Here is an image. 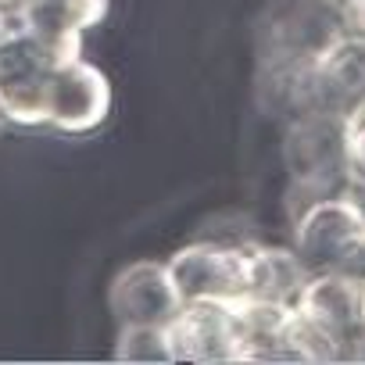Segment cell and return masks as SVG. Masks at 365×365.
Returning <instances> with one entry per match:
<instances>
[{"label": "cell", "mask_w": 365, "mask_h": 365, "mask_svg": "<svg viewBox=\"0 0 365 365\" xmlns=\"http://www.w3.org/2000/svg\"><path fill=\"white\" fill-rule=\"evenodd\" d=\"M361 344H365V301H361Z\"/></svg>", "instance_id": "cell-19"}, {"label": "cell", "mask_w": 365, "mask_h": 365, "mask_svg": "<svg viewBox=\"0 0 365 365\" xmlns=\"http://www.w3.org/2000/svg\"><path fill=\"white\" fill-rule=\"evenodd\" d=\"M315 104L344 118L365 108V36L358 29L315 58Z\"/></svg>", "instance_id": "cell-10"}, {"label": "cell", "mask_w": 365, "mask_h": 365, "mask_svg": "<svg viewBox=\"0 0 365 365\" xmlns=\"http://www.w3.org/2000/svg\"><path fill=\"white\" fill-rule=\"evenodd\" d=\"M308 272L365 276V222L351 197L340 190L312 194L294 212V244Z\"/></svg>", "instance_id": "cell-1"}, {"label": "cell", "mask_w": 365, "mask_h": 365, "mask_svg": "<svg viewBox=\"0 0 365 365\" xmlns=\"http://www.w3.org/2000/svg\"><path fill=\"white\" fill-rule=\"evenodd\" d=\"M244 244L247 240H197L175 251L165 265L175 283L182 304L197 301H226L237 304L247 297V272H244Z\"/></svg>", "instance_id": "cell-4"}, {"label": "cell", "mask_w": 365, "mask_h": 365, "mask_svg": "<svg viewBox=\"0 0 365 365\" xmlns=\"http://www.w3.org/2000/svg\"><path fill=\"white\" fill-rule=\"evenodd\" d=\"M361 301H365V276L351 272H312L301 294L294 297V308L315 322L340 351L344 358H361Z\"/></svg>", "instance_id": "cell-5"}, {"label": "cell", "mask_w": 365, "mask_h": 365, "mask_svg": "<svg viewBox=\"0 0 365 365\" xmlns=\"http://www.w3.org/2000/svg\"><path fill=\"white\" fill-rule=\"evenodd\" d=\"M115 358L129 365H154V361H175L168 326H150V322H125L118 329Z\"/></svg>", "instance_id": "cell-13"}, {"label": "cell", "mask_w": 365, "mask_h": 365, "mask_svg": "<svg viewBox=\"0 0 365 365\" xmlns=\"http://www.w3.org/2000/svg\"><path fill=\"white\" fill-rule=\"evenodd\" d=\"M344 194L351 197V205L358 208V215H361V222H365V179L347 175V182H344Z\"/></svg>", "instance_id": "cell-15"}, {"label": "cell", "mask_w": 365, "mask_h": 365, "mask_svg": "<svg viewBox=\"0 0 365 365\" xmlns=\"http://www.w3.org/2000/svg\"><path fill=\"white\" fill-rule=\"evenodd\" d=\"M347 33H351V15L344 0H290L269 22L265 58L315 61Z\"/></svg>", "instance_id": "cell-7"}, {"label": "cell", "mask_w": 365, "mask_h": 365, "mask_svg": "<svg viewBox=\"0 0 365 365\" xmlns=\"http://www.w3.org/2000/svg\"><path fill=\"white\" fill-rule=\"evenodd\" d=\"M68 58L15 26L0 40V115L11 125H47V86L54 65Z\"/></svg>", "instance_id": "cell-3"}, {"label": "cell", "mask_w": 365, "mask_h": 365, "mask_svg": "<svg viewBox=\"0 0 365 365\" xmlns=\"http://www.w3.org/2000/svg\"><path fill=\"white\" fill-rule=\"evenodd\" d=\"M108 301H111V312L118 315L122 326L125 322L168 326L182 308L165 262H133V265H125L115 276Z\"/></svg>", "instance_id": "cell-9"}, {"label": "cell", "mask_w": 365, "mask_h": 365, "mask_svg": "<svg viewBox=\"0 0 365 365\" xmlns=\"http://www.w3.org/2000/svg\"><path fill=\"white\" fill-rule=\"evenodd\" d=\"M15 26H22V19L19 15H11V11H4V8H0V40H4Z\"/></svg>", "instance_id": "cell-17"}, {"label": "cell", "mask_w": 365, "mask_h": 365, "mask_svg": "<svg viewBox=\"0 0 365 365\" xmlns=\"http://www.w3.org/2000/svg\"><path fill=\"white\" fill-rule=\"evenodd\" d=\"M283 168L290 175V187L301 197L333 194L351 175L347 158V118L329 111H308L283 122L279 143Z\"/></svg>", "instance_id": "cell-2"}, {"label": "cell", "mask_w": 365, "mask_h": 365, "mask_svg": "<svg viewBox=\"0 0 365 365\" xmlns=\"http://www.w3.org/2000/svg\"><path fill=\"white\" fill-rule=\"evenodd\" d=\"M29 4V0H0V8H4V11H11V15H19L22 19V8Z\"/></svg>", "instance_id": "cell-18"}, {"label": "cell", "mask_w": 365, "mask_h": 365, "mask_svg": "<svg viewBox=\"0 0 365 365\" xmlns=\"http://www.w3.org/2000/svg\"><path fill=\"white\" fill-rule=\"evenodd\" d=\"M244 272H247V297H269L290 304L312 276L294 247H269L255 240L244 244Z\"/></svg>", "instance_id": "cell-12"}, {"label": "cell", "mask_w": 365, "mask_h": 365, "mask_svg": "<svg viewBox=\"0 0 365 365\" xmlns=\"http://www.w3.org/2000/svg\"><path fill=\"white\" fill-rule=\"evenodd\" d=\"M104 15L108 0H29L22 8V26L58 54H79L83 33L104 22Z\"/></svg>", "instance_id": "cell-11"}, {"label": "cell", "mask_w": 365, "mask_h": 365, "mask_svg": "<svg viewBox=\"0 0 365 365\" xmlns=\"http://www.w3.org/2000/svg\"><path fill=\"white\" fill-rule=\"evenodd\" d=\"M0 125H4V115H0Z\"/></svg>", "instance_id": "cell-20"}, {"label": "cell", "mask_w": 365, "mask_h": 365, "mask_svg": "<svg viewBox=\"0 0 365 365\" xmlns=\"http://www.w3.org/2000/svg\"><path fill=\"white\" fill-rule=\"evenodd\" d=\"M347 158H351V175L365 179V108L347 118Z\"/></svg>", "instance_id": "cell-14"}, {"label": "cell", "mask_w": 365, "mask_h": 365, "mask_svg": "<svg viewBox=\"0 0 365 365\" xmlns=\"http://www.w3.org/2000/svg\"><path fill=\"white\" fill-rule=\"evenodd\" d=\"M347 15H351V29H358L365 36V0H344Z\"/></svg>", "instance_id": "cell-16"}, {"label": "cell", "mask_w": 365, "mask_h": 365, "mask_svg": "<svg viewBox=\"0 0 365 365\" xmlns=\"http://www.w3.org/2000/svg\"><path fill=\"white\" fill-rule=\"evenodd\" d=\"M111 111L108 76L79 54H68L54 65L47 86V125L68 136L97 129Z\"/></svg>", "instance_id": "cell-6"}, {"label": "cell", "mask_w": 365, "mask_h": 365, "mask_svg": "<svg viewBox=\"0 0 365 365\" xmlns=\"http://www.w3.org/2000/svg\"><path fill=\"white\" fill-rule=\"evenodd\" d=\"M168 340L175 361H240L244 354V329L237 319V304L226 301H197L182 304L179 315L168 322Z\"/></svg>", "instance_id": "cell-8"}]
</instances>
